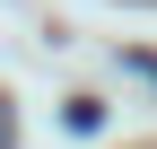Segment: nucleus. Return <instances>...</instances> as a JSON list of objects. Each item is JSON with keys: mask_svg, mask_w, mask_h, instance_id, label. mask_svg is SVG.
<instances>
[{"mask_svg": "<svg viewBox=\"0 0 157 149\" xmlns=\"http://www.w3.org/2000/svg\"><path fill=\"white\" fill-rule=\"evenodd\" d=\"M0 149H17V105L0 97Z\"/></svg>", "mask_w": 157, "mask_h": 149, "instance_id": "f257e3e1", "label": "nucleus"}]
</instances>
